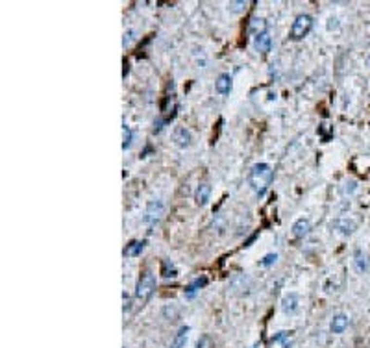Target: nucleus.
I'll use <instances>...</instances> for the list:
<instances>
[{
	"label": "nucleus",
	"instance_id": "14",
	"mask_svg": "<svg viewBox=\"0 0 370 348\" xmlns=\"http://www.w3.org/2000/svg\"><path fill=\"white\" fill-rule=\"evenodd\" d=\"M143 248H145V241H131L126 248H124V256H128V257H135L143 252Z\"/></svg>",
	"mask_w": 370,
	"mask_h": 348
},
{
	"label": "nucleus",
	"instance_id": "23",
	"mask_svg": "<svg viewBox=\"0 0 370 348\" xmlns=\"http://www.w3.org/2000/svg\"><path fill=\"white\" fill-rule=\"evenodd\" d=\"M369 61H370V57H369Z\"/></svg>",
	"mask_w": 370,
	"mask_h": 348
},
{
	"label": "nucleus",
	"instance_id": "18",
	"mask_svg": "<svg viewBox=\"0 0 370 348\" xmlns=\"http://www.w3.org/2000/svg\"><path fill=\"white\" fill-rule=\"evenodd\" d=\"M205 282H207L205 278H198V280H194V282L191 283L189 287H187V294H189V296H193V293L196 291L198 287H202V285H205Z\"/></svg>",
	"mask_w": 370,
	"mask_h": 348
},
{
	"label": "nucleus",
	"instance_id": "19",
	"mask_svg": "<svg viewBox=\"0 0 370 348\" xmlns=\"http://www.w3.org/2000/svg\"><path fill=\"white\" fill-rule=\"evenodd\" d=\"M355 267H357V271H365V267H367L365 256L361 254V250H355Z\"/></svg>",
	"mask_w": 370,
	"mask_h": 348
},
{
	"label": "nucleus",
	"instance_id": "8",
	"mask_svg": "<svg viewBox=\"0 0 370 348\" xmlns=\"http://www.w3.org/2000/svg\"><path fill=\"white\" fill-rule=\"evenodd\" d=\"M209 197H211V185L209 183H200L196 187V193H194V200L198 206H205L209 202Z\"/></svg>",
	"mask_w": 370,
	"mask_h": 348
},
{
	"label": "nucleus",
	"instance_id": "17",
	"mask_svg": "<svg viewBox=\"0 0 370 348\" xmlns=\"http://www.w3.org/2000/svg\"><path fill=\"white\" fill-rule=\"evenodd\" d=\"M161 274H163L165 278H174V276H176V269L170 263H168V261H163V263H161Z\"/></svg>",
	"mask_w": 370,
	"mask_h": 348
},
{
	"label": "nucleus",
	"instance_id": "13",
	"mask_svg": "<svg viewBox=\"0 0 370 348\" xmlns=\"http://www.w3.org/2000/svg\"><path fill=\"white\" fill-rule=\"evenodd\" d=\"M187 335H189V326H184V328L178 330V333H176L170 348H184L185 343H187Z\"/></svg>",
	"mask_w": 370,
	"mask_h": 348
},
{
	"label": "nucleus",
	"instance_id": "3",
	"mask_svg": "<svg viewBox=\"0 0 370 348\" xmlns=\"http://www.w3.org/2000/svg\"><path fill=\"white\" fill-rule=\"evenodd\" d=\"M311 26H313V19L309 15H298L291 26V39L293 41H300L304 39L309 32H311Z\"/></svg>",
	"mask_w": 370,
	"mask_h": 348
},
{
	"label": "nucleus",
	"instance_id": "16",
	"mask_svg": "<svg viewBox=\"0 0 370 348\" xmlns=\"http://www.w3.org/2000/svg\"><path fill=\"white\" fill-rule=\"evenodd\" d=\"M131 137H133V133H131V128L124 124V126H122V150L130 148V145H131Z\"/></svg>",
	"mask_w": 370,
	"mask_h": 348
},
{
	"label": "nucleus",
	"instance_id": "10",
	"mask_svg": "<svg viewBox=\"0 0 370 348\" xmlns=\"http://www.w3.org/2000/svg\"><path fill=\"white\" fill-rule=\"evenodd\" d=\"M311 230V222L307 219H298L295 224H293V236L295 237H305Z\"/></svg>",
	"mask_w": 370,
	"mask_h": 348
},
{
	"label": "nucleus",
	"instance_id": "9",
	"mask_svg": "<svg viewBox=\"0 0 370 348\" xmlns=\"http://www.w3.org/2000/svg\"><path fill=\"white\" fill-rule=\"evenodd\" d=\"M348 317L344 315V313H339V315H335L332 319V324H330V328H332L333 333H342L344 330L348 328Z\"/></svg>",
	"mask_w": 370,
	"mask_h": 348
},
{
	"label": "nucleus",
	"instance_id": "15",
	"mask_svg": "<svg viewBox=\"0 0 370 348\" xmlns=\"http://www.w3.org/2000/svg\"><path fill=\"white\" fill-rule=\"evenodd\" d=\"M355 189H357V182H355V180H352V178H348V180H344V182H342L341 193L342 195H353V193H355Z\"/></svg>",
	"mask_w": 370,
	"mask_h": 348
},
{
	"label": "nucleus",
	"instance_id": "21",
	"mask_svg": "<svg viewBox=\"0 0 370 348\" xmlns=\"http://www.w3.org/2000/svg\"><path fill=\"white\" fill-rule=\"evenodd\" d=\"M242 6H246V2H230V10L231 11H239Z\"/></svg>",
	"mask_w": 370,
	"mask_h": 348
},
{
	"label": "nucleus",
	"instance_id": "11",
	"mask_svg": "<svg viewBox=\"0 0 370 348\" xmlns=\"http://www.w3.org/2000/svg\"><path fill=\"white\" fill-rule=\"evenodd\" d=\"M215 89L219 94H228L231 91V76L230 74H221L215 82Z\"/></svg>",
	"mask_w": 370,
	"mask_h": 348
},
{
	"label": "nucleus",
	"instance_id": "20",
	"mask_svg": "<svg viewBox=\"0 0 370 348\" xmlns=\"http://www.w3.org/2000/svg\"><path fill=\"white\" fill-rule=\"evenodd\" d=\"M276 259H278V256H276V254H267L265 257H263V261H261V265H263V267H268V265L274 263Z\"/></svg>",
	"mask_w": 370,
	"mask_h": 348
},
{
	"label": "nucleus",
	"instance_id": "4",
	"mask_svg": "<svg viewBox=\"0 0 370 348\" xmlns=\"http://www.w3.org/2000/svg\"><path fill=\"white\" fill-rule=\"evenodd\" d=\"M165 211V204L161 200H152L145 209V215H143V222L148 226H154L156 222H159V219L163 217Z\"/></svg>",
	"mask_w": 370,
	"mask_h": 348
},
{
	"label": "nucleus",
	"instance_id": "12",
	"mask_svg": "<svg viewBox=\"0 0 370 348\" xmlns=\"http://www.w3.org/2000/svg\"><path fill=\"white\" fill-rule=\"evenodd\" d=\"M296 308H298V294H295V293H291L289 296L281 300V310L285 313H293V311H296Z\"/></svg>",
	"mask_w": 370,
	"mask_h": 348
},
{
	"label": "nucleus",
	"instance_id": "5",
	"mask_svg": "<svg viewBox=\"0 0 370 348\" xmlns=\"http://www.w3.org/2000/svg\"><path fill=\"white\" fill-rule=\"evenodd\" d=\"M172 141L180 147V148H187L191 141H193V135L191 132L185 128V126H176L174 132H172Z\"/></svg>",
	"mask_w": 370,
	"mask_h": 348
},
{
	"label": "nucleus",
	"instance_id": "1",
	"mask_svg": "<svg viewBox=\"0 0 370 348\" xmlns=\"http://www.w3.org/2000/svg\"><path fill=\"white\" fill-rule=\"evenodd\" d=\"M272 180H274V170L268 163H256L248 172V185L258 197H263L267 193Z\"/></svg>",
	"mask_w": 370,
	"mask_h": 348
},
{
	"label": "nucleus",
	"instance_id": "6",
	"mask_svg": "<svg viewBox=\"0 0 370 348\" xmlns=\"http://www.w3.org/2000/svg\"><path fill=\"white\" fill-rule=\"evenodd\" d=\"M254 47H256V50L261 52V54H268V52H270L272 39H270V34H268L267 30L256 34V37H254Z\"/></svg>",
	"mask_w": 370,
	"mask_h": 348
},
{
	"label": "nucleus",
	"instance_id": "7",
	"mask_svg": "<svg viewBox=\"0 0 370 348\" xmlns=\"http://www.w3.org/2000/svg\"><path fill=\"white\" fill-rule=\"evenodd\" d=\"M332 228L337 230L341 236H350V234H353V230H355V222L350 220V219H337V220L332 222Z\"/></svg>",
	"mask_w": 370,
	"mask_h": 348
},
{
	"label": "nucleus",
	"instance_id": "22",
	"mask_svg": "<svg viewBox=\"0 0 370 348\" xmlns=\"http://www.w3.org/2000/svg\"><path fill=\"white\" fill-rule=\"evenodd\" d=\"M130 41H131V32H130L128 36H124V45H128Z\"/></svg>",
	"mask_w": 370,
	"mask_h": 348
},
{
	"label": "nucleus",
	"instance_id": "2",
	"mask_svg": "<svg viewBox=\"0 0 370 348\" xmlns=\"http://www.w3.org/2000/svg\"><path fill=\"white\" fill-rule=\"evenodd\" d=\"M154 291H156V276H154L152 271H145L137 282L135 298H137L141 304H145V302L150 300V296L154 294Z\"/></svg>",
	"mask_w": 370,
	"mask_h": 348
}]
</instances>
